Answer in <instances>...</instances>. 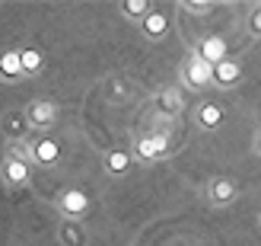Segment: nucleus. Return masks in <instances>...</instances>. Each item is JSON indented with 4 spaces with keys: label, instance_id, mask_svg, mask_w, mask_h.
I'll use <instances>...</instances> for the list:
<instances>
[{
    "label": "nucleus",
    "instance_id": "nucleus-16",
    "mask_svg": "<svg viewBox=\"0 0 261 246\" xmlns=\"http://www.w3.org/2000/svg\"><path fill=\"white\" fill-rule=\"evenodd\" d=\"M61 243H64V246H83V243H86L83 227L73 224V221H64V224H61Z\"/></svg>",
    "mask_w": 261,
    "mask_h": 246
},
{
    "label": "nucleus",
    "instance_id": "nucleus-9",
    "mask_svg": "<svg viewBox=\"0 0 261 246\" xmlns=\"http://www.w3.org/2000/svg\"><path fill=\"white\" fill-rule=\"evenodd\" d=\"M239 80H242V64L236 58H226V61L214 64V71H211V83L214 86L232 90V86H239Z\"/></svg>",
    "mask_w": 261,
    "mask_h": 246
},
{
    "label": "nucleus",
    "instance_id": "nucleus-12",
    "mask_svg": "<svg viewBox=\"0 0 261 246\" xmlns=\"http://www.w3.org/2000/svg\"><path fill=\"white\" fill-rule=\"evenodd\" d=\"M194 122H198L204 131H214V128L223 125V109H220L217 102H201V106L194 109Z\"/></svg>",
    "mask_w": 261,
    "mask_h": 246
},
{
    "label": "nucleus",
    "instance_id": "nucleus-13",
    "mask_svg": "<svg viewBox=\"0 0 261 246\" xmlns=\"http://www.w3.org/2000/svg\"><path fill=\"white\" fill-rule=\"evenodd\" d=\"M0 77L4 80H22V64H19V51H0Z\"/></svg>",
    "mask_w": 261,
    "mask_h": 246
},
{
    "label": "nucleus",
    "instance_id": "nucleus-5",
    "mask_svg": "<svg viewBox=\"0 0 261 246\" xmlns=\"http://www.w3.org/2000/svg\"><path fill=\"white\" fill-rule=\"evenodd\" d=\"M58 211L64 221H73V224H80L83 217L89 214V195L83 189H64L61 195H58Z\"/></svg>",
    "mask_w": 261,
    "mask_h": 246
},
{
    "label": "nucleus",
    "instance_id": "nucleus-17",
    "mask_svg": "<svg viewBox=\"0 0 261 246\" xmlns=\"http://www.w3.org/2000/svg\"><path fill=\"white\" fill-rule=\"evenodd\" d=\"M150 10H153L150 0H124V4H121V13H124L127 19H134V23H140Z\"/></svg>",
    "mask_w": 261,
    "mask_h": 246
},
{
    "label": "nucleus",
    "instance_id": "nucleus-1",
    "mask_svg": "<svg viewBox=\"0 0 261 246\" xmlns=\"http://www.w3.org/2000/svg\"><path fill=\"white\" fill-rule=\"evenodd\" d=\"M0 179H4L10 189L29 186L32 163H29V153H25L22 141H10V144H7V153H4V160H0Z\"/></svg>",
    "mask_w": 261,
    "mask_h": 246
},
{
    "label": "nucleus",
    "instance_id": "nucleus-8",
    "mask_svg": "<svg viewBox=\"0 0 261 246\" xmlns=\"http://www.w3.org/2000/svg\"><path fill=\"white\" fill-rule=\"evenodd\" d=\"M194 51H198V58H204L211 68L229 58V45L220 35H204V38H198V42H194Z\"/></svg>",
    "mask_w": 261,
    "mask_h": 246
},
{
    "label": "nucleus",
    "instance_id": "nucleus-2",
    "mask_svg": "<svg viewBox=\"0 0 261 246\" xmlns=\"http://www.w3.org/2000/svg\"><path fill=\"white\" fill-rule=\"evenodd\" d=\"M169 150H172L169 131H147V135L134 138V153H130V157L140 160V163H156V160H163Z\"/></svg>",
    "mask_w": 261,
    "mask_h": 246
},
{
    "label": "nucleus",
    "instance_id": "nucleus-21",
    "mask_svg": "<svg viewBox=\"0 0 261 246\" xmlns=\"http://www.w3.org/2000/svg\"><path fill=\"white\" fill-rule=\"evenodd\" d=\"M255 150H258V157H261V131H258V138H255Z\"/></svg>",
    "mask_w": 261,
    "mask_h": 246
},
{
    "label": "nucleus",
    "instance_id": "nucleus-6",
    "mask_svg": "<svg viewBox=\"0 0 261 246\" xmlns=\"http://www.w3.org/2000/svg\"><path fill=\"white\" fill-rule=\"evenodd\" d=\"M25 144V153H29V163H35V166H55L58 160H61V147H58V141H51V138H45V135H38V138H25L22 141Z\"/></svg>",
    "mask_w": 261,
    "mask_h": 246
},
{
    "label": "nucleus",
    "instance_id": "nucleus-7",
    "mask_svg": "<svg viewBox=\"0 0 261 246\" xmlns=\"http://www.w3.org/2000/svg\"><path fill=\"white\" fill-rule=\"evenodd\" d=\"M207 198H211V205H217V208L232 205L239 198V186L232 183V179H226V176H214L211 183H207Z\"/></svg>",
    "mask_w": 261,
    "mask_h": 246
},
{
    "label": "nucleus",
    "instance_id": "nucleus-20",
    "mask_svg": "<svg viewBox=\"0 0 261 246\" xmlns=\"http://www.w3.org/2000/svg\"><path fill=\"white\" fill-rule=\"evenodd\" d=\"M245 29L252 38H261V7H252L249 16H245Z\"/></svg>",
    "mask_w": 261,
    "mask_h": 246
},
{
    "label": "nucleus",
    "instance_id": "nucleus-4",
    "mask_svg": "<svg viewBox=\"0 0 261 246\" xmlns=\"http://www.w3.org/2000/svg\"><path fill=\"white\" fill-rule=\"evenodd\" d=\"M25 115V125H29V131H48L51 125H58V106L51 99H32L29 106L22 109Z\"/></svg>",
    "mask_w": 261,
    "mask_h": 246
},
{
    "label": "nucleus",
    "instance_id": "nucleus-3",
    "mask_svg": "<svg viewBox=\"0 0 261 246\" xmlns=\"http://www.w3.org/2000/svg\"><path fill=\"white\" fill-rule=\"evenodd\" d=\"M211 64H207L204 58H198V51H188L185 61H181V68H178V80L185 83L188 90H204V86H211Z\"/></svg>",
    "mask_w": 261,
    "mask_h": 246
},
{
    "label": "nucleus",
    "instance_id": "nucleus-19",
    "mask_svg": "<svg viewBox=\"0 0 261 246\" xmlns=\"http://www.w3.org/2000/svg\"><path fill=\"white\" fill-rule=\"evenodd\" d=\"M185 13H191V16H207V13L214 10L211 0H185V4H178Z\"/></svg>",
    "mask_w": 261,
    "mask_h": 246
},
{
    "label": "nucleus",
    "instance_id": "nucleus-18",
    "mask_svg": "<svg viewBox=\"0 0 261 246\" xmlns=\"http://www.w3.org/2000/svg\"><path fill=\"white\" fill-rule=\"evenodd\" d=\"M163 109L172 115V112H178L181 109V93H178V86H169V90H163Z\"/></svg>",
    "mask_w": 261,
    "mask_h": 246
},
{
    "label": "nucleus",
    "instance_id": "nucleus-11",
    "mask_svg": "<svg viewBox=\"0 0 261 246\" xmlns=\"http://www.w3.org/2000/svg\"><path fill=\"white\" fill-rule=\"evenodd\" d=\"M140 32L147 35L150 42H160V38H166V35H169V16H166L163 10H156V7H153L147 16L140 19Z\"/></svg>",
    "mask_w": 261,
    "mask_h": 246
},
{
    "label": "nucleus",
    "instance_id": "nucleus-14",
    "mask_svg": "<svg viewBox=\"0 0 261 246\" xmlns=\"http://www.w3.org/2000/svg\"><path fill=\"white\" fill-rule=\"evenodd\" d=\"M19 64H22V77H35L45 68V55L38 48H19Z\"/></svg>",
    "mask_w": 261,
    "mask_h": 246
},
{
    "label": "nucleus",
    "instance_id": "nucleus-15",
    "mask_svg": "<svg viewBox=\"0 0 261 246\" xmlns=\"http://www.w3.org/2000/svg\"><path fill=\"white\" fill-rule=\"evenodd\" d=\"M130 160H134V157H130L127 150H109L102 163H106V170H109L112 176H121V173H127V170H130Z\"/></svg>",
    "mask_w": 261,
    "mask_h": 246
},
{
    "label": "nucleus",
    "instance_id": "nucleus-10",
    "mask_svg": "<svg viewBox=\"0 0 261 246\" xmlns=\"http://www.w3.org/2000/svg\"><path fill=\"white\" fill-rule=\"evenodd\" d=\"M0 135H7V141H25L29 138V125H25L22 109H10L0 115Z\"/></svg>",
    "mask_w": 261,
    "mask_h": 246
}]
</instances>
